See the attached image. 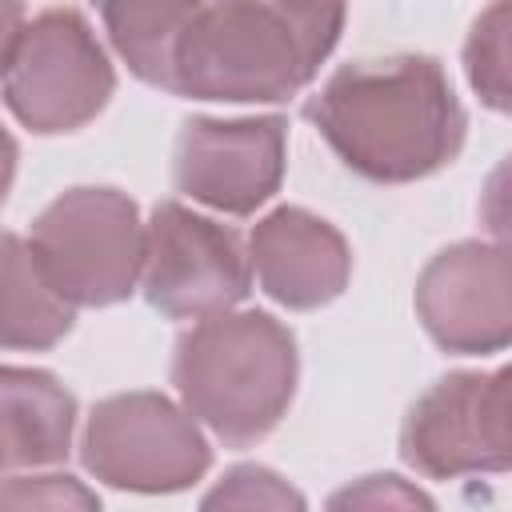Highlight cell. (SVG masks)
I'll return each instance as SVG.
<instances>
[{
	"label": "cell",
	"mask_w": 512,
	"mask_h": 512,
	"mask_svg": "<svg viewBox=\"0 0 512 512\" xmlns=\"http://www.w3.org/2000/svg\"><path fill=\"white\" fill-rule=\"evenodd\" d=\"M304 120L372 184H412L448 168L468 136V112L432 56H380L336 68L304 100Z\"/></svg>",
	"instance_id": "obj_1"
},
{
	"label": "cell",
	"mask_w": 512,
	"mask_h": 512,
	"mask_svg": "<svg viewBox=\"0 0 512 512\" xmlns=\"http://www.w3.org/2000/svg\"><path fill=\"white\" fill-rule=\"evenodd\" d=\"M348 0H208L176 44L168 92L216 104H280L340 44Z\"/></svg>",
	"instance_id": "obj_2"
},
{
	"label": "cell",
	"mask_w": 512,
	"mask_h": 512,
	"mask_svg": "<svg viewBox=\"0 0 512 512\" xmlns=\"http://www.w3.org/2000/svg\"><path fill=\"white\" fill-rule=\"evenodd\" d=\"M180 404L228 448L264 440L292 408L300 352L288 324L260 308L196 320L172 348Z\"/></svg>",
	"instance_id": "obj_3"
},
{
	"label": "cell",
	"mask_w": 512,
	"mask_h": 512,
	"mask_svg": "<svg viewBox=\"0 0 512 512\" xmlns=\"http://www.w3.org/2000/svg\"><path fill=\"white\" fill-rule=\"evenodd\" d=\"M28 244L76 308H112L140 288L144 220L120 188L76 184L60 192L32 220Z\"/></svg>",
	"instance_id": "obj_4"
},
{
	"label": "cell",
	"mask_w": 512,
	"mask_h": 512,
	"mask_svg": "<svg viewBox=\"0 0 512 512\" xmlns=\"http://www.w3.org/2000/svg\"><path fill=\"white\" fill-rule=\"evenodd\" d=\"M116 92V68L76 8H48L8 32L4 104L36 136L76 132Z\"/></svg>",
	"instance_id": "obj_5"
},
{
	"label": "cell",
	"mask_w": 512,
	"mask_h": 512,
	"mask_svg": "<svg viewBox=\"0 0 512 512\" xmlns=\"http://www.w3.org/2000/svg\"><path fill=\"white\" fill-rule=\"evenodd\" d=\"M84 468L120 492H184L212 468L196 416L164 392H116L96 400L80 436Z\"/></svg>",
	"instance_id": "obj_6"
},
{
	"label": "cell",
	"mask_w": 512,
	"mask_h": 512,
	"mask_svg": "<svg viewBox=\"0 0 512 512\" xmlns=\"http://www.w3.org/2000/svg\"><path fill=\"white\" fill-rule=\"evenodd\" d=\"M400 460L428 480L512 472V364L440 376L400 424Z\"/></svg>",
	"instance_id": "obj_7"
},
{
	"label": "cell",
	"mask_w": 512,
	"mask_h": 512,
	"mask_svg": "<svg viewBox=\"0 0 512 512\" xmlns=\"http://www.w3.org/2000/svg\"><path fill=\"white\" fill-rule=\"evenodd\" d=\"M252 256L232 224L160 200L144 220V300L168 320H204L252 292Z\"/></svg>",
	"instance_id": "obj_8"
},
{
	"label": "cell",
	"mask_w": 512,
	"mask_h": 512,
	"mask_svg": "<svg viewBox=\"0 0 512 512\" xmlns=\"http://www.w3.org/2000/svg\"><path fill=\"white\" fill-rule=\"evenodd\" d=\"M412 304L432 344L452 356L512 348V252L488 240L440 248L420 268Z\"/></svg>",
	"instance_id": "obj_9"
},
{
	"label": "cell",
	"mask_w": 512,
	"mask_h": 512,
	"mask_svg": "<svg viewBox=\"0 0 512 512\" xmlns=\"http://www.w3.org/2000/svg\"><path fill=\"white\" fill-rule=\"evenodd\" d=\"M288 152L284 116H192L176 136V192L224 216H252L280 192Z\"/></svg>",
	"instance_id": "obj_10"
},
{
	"label": "cell",
	"mask_w": 512,
	"mask_h": 512,
	"mask_svg": "<svg viewBox=\"0 0 512 512\" xmlns=\"http://www.w3.org/2000/svg\"><path fill=\"white\" fill-rule=\"evenodd\" d=\"M248 256L260 292L292 312L332 304L352 280V248L340 228L300 204L260 216L248 232Z\"/></svg>",
	"instance_id": "obj_11"
},
{
	"label": "cell",
	"mask_w": 512,
	"mask_h": 512,
	"mask_svg": "<svg viewBox=\"0 0 512 512\" xmlns=\"http://www.w3.org/2000/svg\"><path fill=\"white\" fill-rule=\"evenodd\" d=\"M76 396L44 368H0V464L4 472L52 468L72 452Z\"/></svg>",
	"instance_id": "obj_12"
},
{
	"label": "cell",
	"mask_w": 512,
	"mask_h": 512,
	"mask_svg": "<svg viewBox=\"0 0 512 512\" xmlns=\"http://www.w3.org/2000/svg\"><path fill=\"white\" fill-rule=\"evenodd\" d=\"M76 324V304L48 280L28 236H4V316L0 340L8 352H44Z\"/></svg>",
	"instance_id": "obj_13"
},
{
	"label": "cell",
	"mask_w": 512,
	"mask_h": 512,
	"mask_svg": "<svg viewBox=\"0 0 512 512\" xmlns=\"http://www.w3.org/2000/svg\"><path fill=\"white\" fill-rule=\"evenodd\" d=\"M208 0H92L116 56L152 88L172 84V56Z\"/></svg>",
	"instance_id": "obj_14"
},
{
	"label": "cell",
	"mask_w": 512,
	"mask_h": 512,
	"mask_svg": "<svg viewBox=\"0 0 512 512\" xmlns=\"http://www.w3.org/2000/svg\"><path fill=\"white\" fill-rule=\"evenodd\" d=\"M460 60L480 104L512 116V0H492L472 20Z\"/></svg>",
	"instance_id": "obj_15"
},
{
	"label": "cell",
	"mask_w": 512,
	"mask_h": 512,
	"mask_svg": "<svg viewBox=\"0 0 512 512\" xmlns=\"http://www.w3.org/2000/svg\"><path fill=\"white\" fill-rule=\"evenodd\" d=\"M304 492H296L280 472L264 464H232L200 500V508H304Z\"/></svg>",
	"instance_id": "obj_16"
},
{
	"label": "cell",
	"mask_w": 512,
	"mask_h": 512,
	"mask_svg": "<svg viewBox=\"0 0 512 512\" xmlns=\"http://www.w3.org/2000/svg\"><path fill=\"white\" fill-rule=\"evenodd\" d=\"M4 508H100V496L84 488L68 472H44V476H4L0 488Z\"/></svg>",
	"instance_id": "obj_17"
},
{
	"label": "cell",
	"mask_w": 512,
	"mask_h": 512,
	"mask_svg": "<svg viewBox=\"0 0 512 512\" xmlns=\"http://www.w3.org/2000/svg\"><path fill=\"white\" fill-rule=\"evenodd\" d=\"M328 508H436V500L396 472H376L340 488L328 500Z\"/></svg>",
	"instance_id": "obj_18"
},
{
	"label": "cell",
	"mask_w": 512,
	"mask_h": 512,
	"mask_svg": "<svg viewBox=\"0 0 512 512\" xmlns=\"http://www.w3.org/2000/svg\"><path fill=\"white\" fill-rule=\"evenodd\" d=\"M476 212H480L488 240L500 244L504 252H512V152L484 176Z\"/></svg>",
	"instance_id": "obj_19"
}]
</instances>
